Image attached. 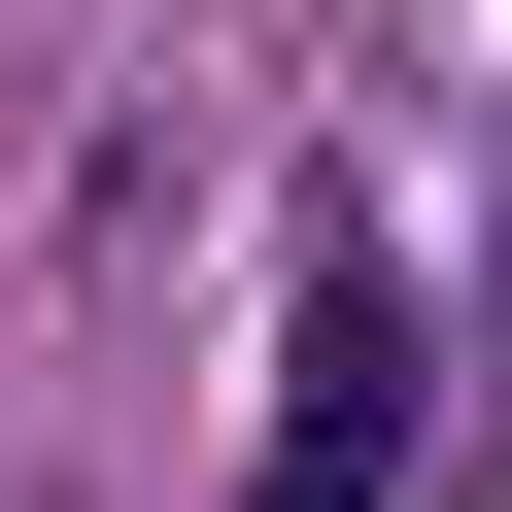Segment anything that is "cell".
Wrapping results in <instances>:
<instances>
[{"label":"cell","instance_id":"6da1fadb","mask_svg":"<svg viewBox=\"0 0 512 512\" xmlns=\"http://www.w3.org/2000/svg\"><path fill=\"white\" fill-rule=\"evenodd\" d=\"M410 410H444V308L342 239V274L274 308V444H239V512H410Z\"/></svg>","mask_w":512,"mask_h":512}]
</instances>
